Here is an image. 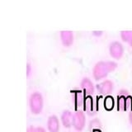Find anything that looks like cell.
<instances>
[{
	"label": "cell",
	"instance_id": "cell-12",
	"mask_svg": "<svg viewBox=\"0 0 132 132\" xmlns=\"http://www.w3.org/2000/svg\"><path fill=\"white\" fill-rule=\"evenodd\" d=\"M126 97L127 96H120V95H117V107L118 111H126Z\"/></svg>",
	"mask_w": 132,
	"mask_h": 132
},
{
	"label": "cell",
	"instance_id": "cell-13",
	"mask_svg": "<svg viewBox=\"0 0 132 132\" xmlns=\"http://www.w3.org/2000/svg\"><path fill=\"white\" fill-rule=\"evenodd\" d=\"M121 37L123 41L128 43L130 46L132 47V31L124 30L121 31Z\"/></svg>",
	"mask_w": 132,
	"mask_h": 132
},
{
	"label": "cell",
	"instance_id": "cell-11",
	"mask_svg": "<svg viewBox=\"0 0 132 132\" xmlns=\"http://www.w3.org/2000/svg\"><path fill=\"white\" fill-rule=\"evenodd\" d=\"M73 113L70 110L63 111L60 117V121L62 126L64 128H70L73 126Z\"/></svg>",
	"mask_w": 132,
	"mask_h": 132
},
{
	"label": "cell",
	"instance_id": "cell-19",
	"mask_svg": "<svg viewBox=\"0 0 132 132\" xmlns=\"http://www.w3.org/2000/svg\"><path fill=\"white\" fill-rule=\"evenodd\" d=\"M103 34L102 31H93V35L95 36H101Z\"/></svg>",
	"mask_w": 132,
	"mask_h": 132
},
{
	"label": "cell",
	"instance_id": "cell-8",
	"mask_svg": "<svg viewBox=\"0 0 132 132\" xmlns=\"http://www.w3.org/2000/svg\"><path fill=\"white\" fill-rule=\"evenodd\" d=\"M62 45L65 47H69L73 43V33L69 30H63L60 33Z\"/></svg>",
	"mask_w": 132,
	"mask_h": 132
},
{
	"label": "cell",
	"instance_id": "cell-16",
	"mask_svg": "<svg viewBox=\"0 0 132 132\" xmlns=\"http://www.w3.org/2000/svg\"><path fill=\"white\" fill-rule=\"evenodd\" d=\"M26 69H27V73H26V74H27V77H30V75H31V64L29 63H27V68H26Z\"/></svg>",
	"mask_w": 132,
	"mask_h": 132
},
{
	"label": "cell",
	"instance_id": "cell-18",
	"mask_svg": "<svg viewBox=\"0 0 132 132\" xmlns=\"http://www.w3.org/2000/svg\"><path fill=\"white\" fill-rule=\"evenodd\" d=\"M34 132H46V130L42 126H35Z\"/></svg>",
	"mask_w": 132,
	"mask_h": 132
},
{
	"label": "cell",
	"instance_id": "cell-6",
	"mask_svg": "<svg viewBox=\"0 0 132 132\" xmlns=\"http://www.w3.org/2000/svg\"><path fill=\"white\" fill-rule=\"evenodd\" d=\"M80 87H81V90L84 93L85 96H88V95L92 96V94H93L95 91V87L93 85V82L88 77L82 78V79L81 80L80 82Z\"/></svg>",
	"mask_w": 132,
	"mask_h": 132
},
{
	"label": "cell",
	"instance_id": "cell-7",
	"mask_svg": "<svg viewBox=\"0 0 132 132\" xmlns=\"http://www.w3.org/2000/svg\"><path fill=\"white\" fill-rule=\"evenodd\" d=\"M73 94V99L74 102V106H75V109L79 110V108L84 106V103L85 100V94L81 89H76L71 91Z\"/></svg>",
	"mask_w": 132,
	"mask_h": 132
},
{
	"label": "cell",
	"instance_id": "cell-3",
	"mask_svg": "<svg viewBox=\"0 0 132 132\" xmlns=\"http://www.w3.org/2000/svg\"><path fill=\"white\" fill-rule=\"evenodd\" d=\"M86 125V116L84 111L77 110L73 115V127L74 130L80 132L84 129Z\"/></svg>",
	"mask_w": 132,
	"mask_h": 132
},
{
	"label": "cell",
	"instance_id": "cell-1",
	"mask_svg": "<svg viewBox=\"0 0 132 132\" xmlns=\"http://www.w3.org/2000/svg\"><path fill=\"white\" fill-rule=\"evenodd\" d=\"M117 63L115 61L106 60V61H98L94 65L93 69V74L95 80H101L105 78L109 74L110 72L114 71L117 68Z\"/></svg>",
	"mask_w": 132,
	"mask_h": 132
},
{
	"label": "cell",
	"instance_id": "cell-9",
	"mask_svg": "<svg viewBox=\"0 0 132 132\" xmlns=\"http://www.w3.org/2000/svg\"><path fill=\"white\" fill-rule=\"evenodd\" d=\"M82 108H84V111L89 116H93L96 113V109H95L96 108V106H95L94 100L91 95L85 97V100H84Z\"/></svg>",
	"mask_w": 132,
	"mask_h": 132
},
{
	"label": "cell",
	"instance_id": "cell-14",
	"mask_svg": "<svg viewBox=\"0 0 132 132\" xmlns=\"http://www.w3.org/2000/svg\"><path fill=\"white\" fill-rule=\"evenodd\" d=\"M115 106V100L112 96L107 95L104 98V107L107 111H111L114 108Z\"/></svg>",
	"mask_w": 132,
	"mask_h": 132
},
{
	"label": "cell",
	"instance_id": "cell-4",
	"mask_svg": "<svg viewBox=\"0 0 132 132\" xmlns=\"http://www.w3.org/2000/svg\"><path fill=\"white\" fill-rule=\"evenodd\" d=\"M109 53L113 59L120 60L124 55L123 45L117 40L111 41L109 45Z\"/></svg>",
	"mask_w": 132,
	"mask_h": 132
},
{
	"label": "cell",
	"instance_id": "cell-22",
	"mask_svg": "<svg viewBox=\"0 0 132 132\" xmlns=\"http://www.w3.org/2000/svg\"><path fill=\"white\" fill-rule=\"evenodd\" d=\"M93 132H102L101 129H95L93 130Z\"/></svg>",
	"mask_w": 132,
	"mask_h": 132
},
{
	"label": "cell",
	"instance_id": "cell-21",
	"mask_svg": "<svg viewBox=\"0 0 132 132\" xmlns=\"http://www.w3.org/2000/svg\"><path fill=\"white\" fill-rule=\"evenodd\" d=\"M129 121H130V124L132 126V111H130V113H129Z\"/></svg>",
	"mask_w": 132,
	"mask_h": 132
},
{
	"label": "cell",
	"instance_id": "cell-10",
	"mask_svg": "<svg viewBox=\"0 0 132 132\" xmlns=\"http://www.w3.org/2000/svg\"><path fill=\"white\" fill-rule=\"evenodd\" d=\"M46 126L49 132H59L60 120L56 115H51L48 117Z\"/></svg>",
	"mask_w": 132,
	"mask_h": 132
},
{
	"label": "cell",
	"instance_id": "cell-5",
	"mask_svg": "<svg viewBox=\"0 0 132 132\" xmlns=\"http://www.w3.org/2000/svg\"><path fill=\"white\" fill-rule=\"evenodd\" d=\"M98 93L102 95H110L114 89V82L109 79H106L96 85Z\"/></svg>",
	"mask_w": 132,
	"mask_h": 132
},
{
	"label": "cell",
	"instance_id": "cell-20",
	"mask_svg": "<svg viewBox=\"0 0 132 132\" xmlns=\"http://www.w3.org/2000/svg\"><path fill=\"white\" fill-rule=\"evenodd\" d=\"M34 129H35V126H30L29 127H27V132H34Z\"/></svg>",
	"mask_w": 132,
	"mask_h": 132
},
{
	"label": "cell",
	"instance_id": "cell-15",
	"mask_svg": "<svg viewBox=\"0 0 132 132\" xmlns=\"http://www.w3.org/2000/svg\"><path fill=\"white\" fill-rule=\"evenodd\" d=\"M88 127L91 130H93L95 129H102V124L98 118H94L90 121Z\"/></svg>",
	"mask_w": 132,
	"mask_h": 132
},
{
	"label": "cell",
	"instance_id": "cell-17",
	"mask_svg": "<svg viewBox=\"0 0 132 132\" xmlns=\"http://www.w3.org/2000/svg\"><path fill=\"white\" fill-rule=\"evenodd\" d=\"M118 95L120 96H129V92H128V90L126 89H121L119 91V93Z\"/></svg>",
	"mask_w": 132,
	"mask_h": 132
},
{
	"label": "cell",
	"instance_id": "cell-2",
	"mask_svg": "<svg viewBox=\"0 0 132 132\" xmlns=\"http://www.w3.org/2000/svg\"><path fill=\"white\" fill-rule=\"evenodd\" d=\"M29 107L31 112L34 115H38L42 112L44 107V98L40 92H34L29 97Z\"/></svg>",
	"mask_w": 132,
	"mask_h": 132
}]
</instances>
